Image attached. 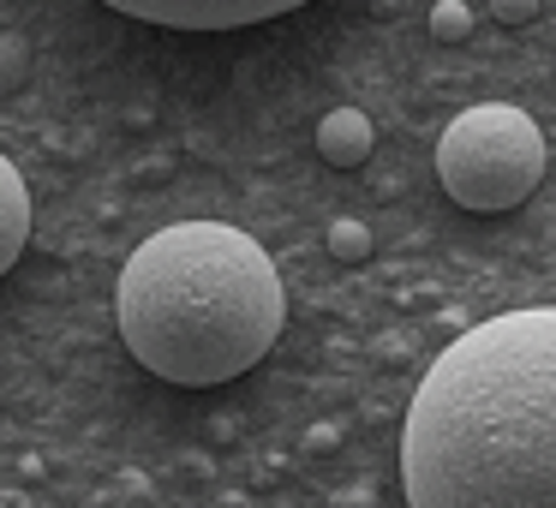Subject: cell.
Listing matches in <instances>:
<instances>
[{
  "instance_id": "5b68a950",
  "label": "cell",
  "mask_w": 556,
  "mask_h": 508,
  "mask_svg": "<svg viewBox=\"0 0 556 508\" xmlns=\"http://www.w3.org/2000/svg\"><path fill=\"white\" fill-rule=\"evenodd\" d=\"M371 144H377V126L365 120V109H329L317 120V156L329 168H359L371 156Z\"/></svg>"
},
{
  "instance_id": "7a4b0ae2",
  "label": "cell",
  "mask_w": 556,
  "mask_h": 508,
  "mask_svg": "<svg viewBox=\"0 0 556 508\" xmlns=\"http://www.w3.org/2000/svg\"><path fill=\"white\" fill-rule=\"evenodd\" d=\"M114 323L150 377L174 389H216L276 347L288 293L252 233L228 221H174L126 257Z\"/></svg>"
},
{
  "instance_id": "6da1fadb",
  "label": "cell",
  "mask_w": 556,
  "mask_h": 508,
  "mask_svg": "<svg viewBox=\"0 0 556 508\" xmlns=\"http://www.w3.org/2000/svg\"><path fill=\"white\" fill-rule=\"evenodd\" d=\"M407 508H556V305L472 323L413 389Z\"/></svg>"
},
{
  "instance_id": "30bf717a",
  "label": "cell",
  "mask_w": 556,
  "mask_h": 508,
  "mask_svg": "<svg viewBox=\"0 0 556 508\" xmlns=\"http://www.w3.org/2000/svg\"><path fill=\"white\" fill-rule=\"evenodd\" d=\"M305 448H336V424H312V431H305Z\"/></svg>"
},
{
  "instance_id": "277c9868",
  "label": "cell",
  "mask_w": 556,
  "mask_h": 508,
  "mask_svg": "<svg viewBox=\"0 0 556 508\" xmlns=\"http://www.w3.org/2000/svg\"><path fill=\"white\" fill-rule=\"evenodd\" d=\"M102 7L144 18V25H162V30H245V25L293 13L305 0H102Z\"/></svg>"
},
{
  "instance_id": "52a82bcc",
  "label": "cell",
  "mask_w": 556,
  "mask_h": 508,
  "mask_svg": "<svg viewBox=\"0 0 556 508\" xmlns=\"http://www.w3.org/2000/svg\"><path fill=\"white\" fill-rule=\"evenodd\" d=\"M329 257H341V264H365V257H371V228L353 221V216L329 221Z\"/></svg>"
},
{
  "instance_id": "8992f818",
  "label": "cell",
  "mask_w": 556,
  "mask_h": 508,
  "mask_svg": "<svg viewBox=\"0 0 556 508\" xmlns=\"http://www.w3.org/2000/svg\"><path fill=\"white\" fill-rule=\"evenodd\" d=\"M25 245H30V192L13 162L0 156V276L25 257Z\"/></svg>"
},
{
  "instance_id": "ba28073f",
  "label": "cell",
  "mask_w": 556,
  "mask_h": 508,
  "mask_svg": "<svg viewBox=\"0 0 556 508\" xmlns=\"http://www.w3.org/2000/svg\"><path fill=\"white\" fill-rule=\"evenodd\" d=\"M467 30H472L467 0H437L431 7V37L437 42H467Z\"/></svg>"
},
{
  "instance_id": "3957f363",
  "label": "cell",
  "mask_w": 556,
  "mask_h": 508,
  "mask_svg": "<svg viewBox=\"0 0 556 508\" xmlns=\"http://www.w3.org/2000/svg\"><path fill=\"white\" fill-rule=\"evenodd\" d=\"M437 180L472 216H503L544 180V132L515 102H479L437 138Z\"/></svg>"
},
{
  "instance_id": "9c48e42d",
  "label": "cell",
  "mask_w": 556,
  "mask_h": 508,
  "mask_svg": "<svg viewBox=\"0 0 556 508\" xmlns=\"http://www.w3.org/2000/svg\"><path fill=\"white\" fill-rule=\"evenodd\" d=\"M539 7H544V0H491V13L503 18V25H532Z\"/></svg>"
}]
</instances>
